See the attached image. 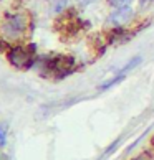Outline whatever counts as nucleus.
Here are the masks:
<instances>
[{"label": "nucleus", "instance_id": "1", "mask_svg": "<svg viewBox=\"0 0 154 160\" xmlns=\"http://www.w3.org/2000/svg\"><path fill=\"white\" fill-rule=\"evenodd\" d=\"M7 60L17 69H28L35 63V46L33 45H15L7 53Z\"/></svg>", "mask_w": 154, "mask_h": 160}, {"label": "nucleus", "instance_id": "2", "mask_svg": "<svg viewBox=\"0 0 154 160\" xmlns=\"http://www.w3.org/2000/svg\"><path fill=\"white\" fill-rule=\"evenodd\" d=\"M27 25H28V18L23 13L8 15L7 18L3 20L2 27H0L2 38L13 40V41L23 38V35H25V32H27Z\"/></svg>", "mask_w": 154, "mask_h": 160}, {"label": "nucleus", "instance_id": "3", "mask_svg": "<svg viewBox=\"0 0 154 160\" xmlns=\"http://www.w3.org/2000/svg\"><path fill=\"white\" fill-rule=\"evenodd\" d=\"M73 64L75 60L72 56H55L45 61V69L50 71L51 74H66L73 68Z\"/></svg>", "mask_w": 154, "mask_h": 160}, {"label": "nucleus", "instance_id": "4", "mask_svg": "<svg viewBox=\"0 0 154 160\" xmlns=\"http://www.w3.org/2000/svg\"><path fill=\"white\" fill-rule=\"evenodd\" d=\"M133 17V8L131 7H123V8H116L113 13L108 17V23L114 27H121L126 22L131 20Z\"/></svg>", "mask_w": 154, "mask_h": 160}, {"label": "nucleus", "instance_id": "5", "mask_svg": "<svg viewBox=\"0 0 154 160\" xmlns=\"http://www.w3.org/2000/svg\"><path fill=\"white\" fill-rule=\"evenodd\" d=\"M108 3L114 8H123V7H129L131 0H108Z\"/></svg>", "mask_w": 154, "mask_h": 160}, {"label": "nucleus", "instance_id": "6", "mask_svg": "<svg viewBox=\"0 0 154 160\" xmlns=\"http://www.w3.org/2000/svg\"><path fill=\"white\" fill-rule=\"evenodd\" d=\"M139 63H141V58H139V56H136V58H133V60L129 61V63L126 64V66H124V68L121 69V74H124V73H128L129 69H133L134 66H138Z\"/></svg>", "mask_w": 154, "mask_h": 160}, {"label": "nucleus", "instance_id": "7", "mask_svg": "<svg viewBox=\"0 0 154 160\" xmlns=\"http://www.w3.org/2000/svg\"><path fill=\"white\" fill-rule=\"evenodd\" d=\"M123 79H124V74H118V76H116L114 79H111V81H106L104 84H103L101 88H99V89H108V88H111V86H114L116 82H121Z\"/></svg>", "mask_w": 154, "mask_h": 160}, {"label": "nucleus", "instance_id": "8", "mask_svg": "<svg viewBox=\"0 0 154 160\" xmlns=\"http://www.w3.org/2000/svg\"><path fill=\"white\" fill-rule=\"evenodd\" d=\"M5 142H7V127L0 124V147H3Z\"/></svg>", "mask_w": 154, "mask_h": 160}, {"label": "nucleus", "instance_id": "9", "mask_svg": "<svg viewBox=\"0 0 154 160\" xmlns=\"http://www.w3.org/2000/svg\"><path fill=\"white\" fill-rule=\"evenodd\" d=\"M68 0H55V7H53V10L55 12H61L65 7H66Z\"/></svg>", "mask_w": 154, "mask_h": 160}, {"label": "nucleus", "instance_id": "10", "mask_svg": "<svg viewBox=\"0 0 154 160\" xmlns=\"http://www.w3.org/2000/svg\"><path fill=\"white\" fill-rule=\"evenodd\" d=\"M81 2H83V3H88V2H91V0H81Z\"/></svg>", "mask_w": 154, "mask_h": 160}, {"label": "nucleus", "instance_id": "11", "mask_svg": "<svg viewBox=\"0 0 154 160\" xmlns=\"http://www.w3.org/2000/svg\"><path fill=\"white\" fill-rule=\"evenodd\" d=\"M146 2H147V0H143V3H146ZM149 2H151V0H149Z\"/></svg>", "mask_w": 154, "mask_h": 160}]
</instances>
